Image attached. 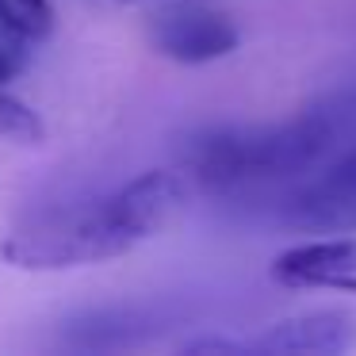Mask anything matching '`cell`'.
I'll return each instance as SVG.
<instances>
[{
  "mask_svg": "<svg viewBox=\"0 0 356 356\" xmlns=\"http://www.w3.org/2000/svg\"><path fill=\"white\" fill-rule=\"evenodd\" d=\"M356 138V92L330 96L318 108L284 123L211 127L188 138L180 172L188 184L222 200H253L261 192L284 195L291 184L322 169L341 146Z\"/></svg>",
  "mask_w": 356,
  "mask_h": 356,
  "instance_id": "1",
  "label": "cell"
},
{
  "mask_svg": "<svg viewBox=\"0 0 356 356\" xmlns=\"http://www.w3.org/2000/svg\"><path fill=\"white\" fill-rule=\"evenodd\" d=\"M184 195V172L149 169L100 200L31 218L0 245V253L8 264L27 272H58L111 261V257H123L146 238H154L180 211Z\"/></svg>",
  "mask_w": 356,
  "mask_h": 356,
  "instance_id": "2",
  "label": "cell"
},
{
  "mask_svg": "<svg viewBox=\"0 0 356 356\" xmlns=\"http://www.w3.org/2000/svg\"><path fill=\"white\" fill-rule=\"evenodd\" d=\"M276 215L299 234H356V142L287 188Z\"/></svg>",
  "mask_w": 356,
  "mask_h": 356,
  "instance_id": "3",
  "label": "cell"
},
{
  "mask_svg": "<svg viewBox=\"0 0 356 356\" xmlns=\"http://www.w3.org/2000/svg\"><path fill=\"white\" fill-rule=\"evenodd\" d=\"M241 31L222 8L211 4H172L149 19V47L180 65H207L234 54Z\"/></svg>",
  "mask_w": 356,
  "mask_h": 356,
  "instance_id": "4",
  "label": "cell"
},
{
  "mask_svg": "<svg viewBox=\"0 0 356 356\" xmlns=\"http://www.w3.org/2000/svg\"><path fill=\"white\" fill-rule=\"evenodd\" d=\"M268 276L295 291L325 287L356 295V234H318L310 241H299L272 261Z\"/></svg>",
  "mask_w": 356,
  "mask_h": 356,
  "instance_id": "5",
  "label": "cell"
},
{
  "mask_svg": "<svg viewBox=\"0 0 356 356\" xmlns=\"http://www.w3.org/2000/svg\"><path fill=\"white\" fill-rule=\"evenodd\" d=\"M356 345V314L341 307L302 310V314L280 318L257 341H249V353H287V356H337Z\"/></svg>",
  "mask_w": 356,
  "mask_h": 356,
  "instance_id": "6",
  "label": "cell"
},
{
  "mask_svg": "<svg viewBox=\"0 0 356 356\" xmlns=\"http://www.w3.org/2000/svg\"><path fill=\"white\" fill-rule=\"evenodd\" d=\"M0 24L24 35L27 42L47 39L54 27V8H50V0H0Z\"/></svg>",
  "mask_w": 356,
  "mask_h": 356,
  "instance_id": "7",
  "label": "cell"
},
{
  "mask_svg": "<svg viewBox=\"0 0 356 356\" xmlns=\"http://www.w3.org/2000/svg\"><path fill=\"white\" fill-rule=\"evenodd\" d=\"M47 138L42 119L27 108L24 100L8 96L0 88V142H19V146H39Z\"/></svg>",
  "mask_w": 356,
  "mask_h": 356,
  "instance_id": "8",
  "label": "cell"
},
{
  "mask_svg": "<svg viewBox=\"0 0 356 356\" xmlns=\"http://www.w3.org/2000/svg\"><path fill=\"white\" fill-rule=\"evenodd\" d=\"M24 35H16L12 27L0 24V85L16 81L19 73L27 70V47H24Z\"/></svg>",
  "mask_w": 356,
  "mask_h": 356,
  "instance_id": "9",
  "label": "cell"
},
{
  "mask_svg": "<svg viewBox=\"0 0 356 356\" xmlns=\"http://www.w3.org/2000/svg\"><path fill=\"white\" fill-rule=\"evenodd\" d=\"M184 353H249V341H234V337H200V341H188Z\"/></svg>",
  "mask_w": 356,
  "mask_h": 356,
  "instance_id": "10",
  "label": "cell"
}]
</instances>
